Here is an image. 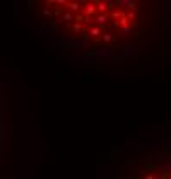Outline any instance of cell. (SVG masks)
<instances>
[{"instance_id":"3","label":"cell","mask_w":171,"mask_h":179,"mask_svg":"<svg viewBox=\"0 0 171 179\" xmlns=\"http://www.w3.org/2000/svg\"><path fill=\"white\" fill-rule=\"evenodd\" d=\"M68 7H69L71 10H80V3H78V2H69Z\"/></svg>"},{"instance_id":"2","label":"cell","mask_w":171,"mask_h":179,"mask_svg":"<svg viewBox=\"0 0 171 179\" xmlns=\"http://www.w3.org/2000/svg\"><path fill=\"white\" fill-rule=\"evenodd\" d=\"M107 9H109V7H107V2H106V0H104V2H99V10H100V12H106Z\"/></svg>"},{"instance_id":"6","label":"cell","mask_w":171,"mask_h":179,"mask_svg":"<svg viewBox=\"0 0 171 179\" xmlns=\"http://www.w3.org/2000/svg\"><path fill=\"white\" fill-rule=\"evenodd\" d=\"M111 40H113V36L111 35H107V33L104 35V41H111Z\"/></svg>"},{"instance_id":"4","label":"cell","mask_w":171,"mask_h":179,"mask_svg":"<svg viewBox=\"0 0 171 179\" xmlns=\"http://www.w3.org/2000/svg\"><path fill=\"white\" fill-rule=\"evenodd\" d=\"M97 22H99V24H106V22H107V16H99V17H97Z\"/></svg>"},{"instance_id":"5","label":"cell","mask_w":171,"mask_h":179,"mask_svg":"<svg viewBox=\"0 0 171 179\" xmlns=\"http://www.w3.org/2000/svg\"><path fill=\"white\" fill-rule=\"evenodd\" d=\"M90 33H92V35H100V29H99V28H94V29H90Z\"/></svg>"},{"instance_id":"1","label":"cell","mask_w":171,"mask_h":179,"mask_svg":"<svg viewBox=\"0 0 171 179\" xmlns=\"http://www.w3.org/2000/svg\"><path fill=\"white\" fill-rule=\"evenodd\" d=\"M94 12H95V5H94V3H88V5L85 7V16H87V17H85V21L90 17V16H92Z\"/></svg>"}]
</instances>
